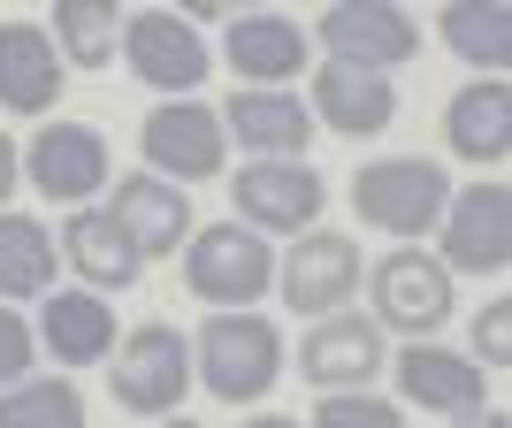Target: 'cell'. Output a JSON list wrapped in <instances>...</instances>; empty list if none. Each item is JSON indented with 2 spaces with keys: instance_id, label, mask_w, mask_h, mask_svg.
<instances>
[{
  "instance_id": "1",
  "label": "cell",
  "mask_w": 512,
  "mask_h": 428,
  "mask_svg": "<svg viewBox=\"0 0 512 428\" xmlns=\"http://www.w3.org/2000/svg\"><path fill=\"white\" fill-rule=\"evenodd\" d=\"M283 375V337L268 314H207L192 344V383H207L222 406H253Z\"/></svg>"
},
{
  "instance_id": "2",
  "label": "cell",
  "mask_w": 512,
  "mask_h": 428,
  "mask_svg": "<svg viewBox=\"0 0 512 428\" xmlns=\"http://www.w3.org/2000/svg\"><path fill=\"white\" fill-rule=\"evenodd\" d=\"M184 283H192V299L222 306V314H245L260 291H276V245L260 230H245V222H207V230H192Z\"/></svg>"
},
{
  "instance_id": "3",
  "label": "cell",
  "mask_w": 512,
  "mask_h": 428,
  "mask_svg": "<svg viewBox=\"0 0 512 428\" xmlns=\"http://www.w3.org/2000/svg\"><path fill=\"white\" fill-rule=\"evenodd\" d=\"M352 207H360L367 230L390 237H428L451 207V176L436 161H367L352 176Z\"/></svg>"
},
{
  "instance_id": "4",
  "label": "cell",
  "mask_w": 512,
  "mask_h": 428,
  "mask_svg": "<svg viewBox=\"0 0 512 428\" xmlns=\"http://www.w3.org/2000/svg\"><path fill=\"white\" fill-rule=\"evenodd\" d=\"M314 39L329 46V62L375 69V77H390V69H406L421 54V31H413V16L398 0H329Z\"/></svg>"
},
{
  "instance_id": "5",
  "label": "cell",
  "mask_w": 512,
  "mask_h": 428,
  "mask_svg": "<svg viewBox=\"0 0 512 428\" xmlns=\"http://www.w3.org/2000/svg\"><path fill=\"white\" fill-rule=\"evenodd\" d=\"M107 390H115V406L123 413H176L184 406V390H192V344L176 337L169 321H146V329H130L123 344H115V375H107Z\"/></svg>"
},
{
  "instance_id": "6",
  "label": "cell",
  "mask_w": 512,
  "mask_h": 428,
  "mask_svg": "<svg viewBox=\"0 0 512 428\" xmlns=\"http://www.w3.org/2000/svg\"><path fill=\"white\" fill-rule=\"evenodd\" d=\"M138 146H146V161H153L161 184H207V176H222L230 138H222V115H214V107L161 100L146 115V130H138Z\"/></svg>"
},
{
  "instance_id": "7",
  "label": "cell",
  "mask_w": 512,
  "mask_h": 428,
  "mask_svg": "<svg viewBox=\"0 0 512 428\" xmlns=\"http://www.w3.org/2000/svg\"><path fill=\"white\" fill-rule=\"evenodd\" d=\"M375 321H390V329H406L413 344H428L451 321V268L436 253H421V245L383 253L375 260Z\"/></svg>"
},
{
  "instance_id": "8",
  "label": "cell",
  "mask_w": 512,
  "mask_h": 428,
  "mask_svg": "<svg viewBox=\"0 0 512 428\" xmlns=\"http://www.w3.org/2000/svg\"><path fill=\"white\" fill-rule=\"evenodd\" d=\"M436 230H444V268L451 276H505V260H512V192L505 184L451 192Z\"/></svg>"
},
{
  "instance_id": "9",
  "label": "cell",
  "mask_w": 512,
  "mask_h": 428,
  "mask_svg": "<svg viewBox=\"0 0 512 428\" xmlns=\"http://www.w3.org/2000/svg\"><path fill=\"white\" fill-rule=\"evenodd\" d=\"M276 291L291 314H337L360 291V245L337 230H306L291 253L276 260Z\"/></svg>"
},
{
  "instance_id": "10",
  "label": "cell",
  "mask_w": 512,
  "mask_h": 428,
  "mask_svg": "<svg viewBox=\"0 0 512 428\" xmlns=\"http://www.w3.org/2000/svg\"><path fill=\"white\" fill-rule=\"evenodd\" d=\"M123 62L153 92H192L207 77V39L169 8H138V16H123Z\"/></svg>"
},
{
  "instance_id": "11",
  "label": "cell",
  "mask_w": 512,
  "mask_h": 428,
  "mask_svg": "<svg viewBox=\"0 0 512 428\" xmlns=\"http://www.w3.org/2000/svg\"><path fill=\"white\" fill-rule=\"evenodd\" d=\"M230 199H237V214H245V230H314L329 184H321L306 161H245Z\"/></svg>"
},
{
  "instance_id": "12",
  "label": "cell",
  "mask_w": 512,
  "mask_h": 428,
  "mask_svg": "<svg viewBox=\"0 0 512 428\" xmlns=\"http://www.w3.org/2000/svg\"><path fill=\"white\" fill-rule=\"evenodd\" d=\"M383 375V329L367 314H321L314 337L299 344V383H314L321 398L329 390H367Z\"/></svg>"
},
{
  "instance_id": "13",
  "label": "cell",
  "mask_w": 512,
  "mask_h": 428,
  "mask_svg": "<svg viewBox=\"0 0 512 428\" xmlns=\"http://www.w3.org/2000/svg\"><path fill=\"white\" fill-rule=\"evenodd\" d=\"M222 138H237V146L253 153V161H306V146H314V115H306L299 92H230V107H222Z\"/></svg>"
},
{
  "instance_id": "14",
  "label": "cell",
  "mask_w": 512,
  "mask_h": 428,
  "mask_svg": "<svg viewBox=\"0 0 512 428\" xmlns=\"http://www.w3.org/2000/svg\"><path fill=\"white\" fill-rule=\"evenodd\" d=\"M23 169H31V184H39L46 199L77 207V199L107 192V138H100L92 123H54V130H39V138H31Z\"/></svg>"
},
{
  "instance_id": "15",
  "label": "cell",
  "mask_w": 512,
  "mask_h": 428,
  "mask_svg": "<svg viewBox=\"0 0 512 428\" xmlns=\"http://www.w3.org/2000/svg\"><path fill=\"white\" fill-rule=\"evenodd\" d=\"M107 222L130 237V253L153 260V253H176L184 237H192V192H176V184H161V176H123L115 184V199H107Z\"/></svg>"
},
{
  "instance_id": "16",
  "label": "cell",
  "mask_w": 512,
  "mask_h": 428,
  "mask_svg": "<svg viewBox=\"0 0 512 428\" xmlns=\"http://www.w3.org/2000/svg\"><path fill=\"white\" fill-rule=\"evenodd\" d=\"M62 85H69V62H62V46H54V31L0 23V107L8 115H46V107L62 100Z\"/></svg>"
},
{
  "instance_id": "17",
  "label": "cell",
  "mask_w": 512,
  "mask_h": 428,
  "mask_svg": "<svg viewBox=\"0 0 512 428\" xmlns=\"http://www.w3.org/2000/svg\"><path fill=\"white\" fill-rule=\"evenodd\" d=\"M306 115H314V123H329V130H344V138H383V130L398 123V85H390V77H375V69L321 62Z\"/></svg>"
},
{
  "instance_id": "18",
  "label": "cell",
  "mask_w": 512,
  "mask_h": 428,
  "mask_svg": "<svg viewBox=\"0 0 512 428\" xmlns=\"http://www.w3.org/2000/svg\"><path fill=\"white\" fill-rule=\"evenodd\" d=\"M398 390H406V406H421V413H482L490 406V375L474 360H459V352H444V344H406L398 352Z\"/></svg>"
},
{
  "instance_id": "19",
  "label": "cell",
  "mask_w": 512,
  "mask_h": 428,
  "mask_svg": "<svg viewBox=\"0 0 512 428\" xmlns=\"http://www.w3.org/2000/svg\"><path fill=\"white\" fill-rule=\"evenodd\" d=\"M222 62L237 77H253V92H276L283 77H299L306 69V31L276 8H253V16L230 23V39H222Z\"/></svg>"
},
{
  "instance_id": "20",
  "label": "cell",
  "mask_w": 512,
  "mask_h": 428,
  "mask_svg": "<svg viewBox=\"0 0 512 428\" xmlns=\"http://www.w3.org/2000/svg\"><path fill=\"white\" fill-rule=\"evenodd\" d=\"M444 138H451L459 161L497 169V161L512 153V85L505 77H474V85L444 107Z\"/></svg>"
},
{
  "instance_id": "21",
  "label": "cell",
  "mask_w": 512,
  "mask_h": 428,
  "mask_svg": "<svg viewBox=\"0 0 512 428\" xmlns=\"http://www.w3.org/2000/svg\"><path fill=\"white\" fill-rule=\"evenodd\" d=\"M39 344L62 367H92L115 352V314L100 291H46L39 299Z\"/></svg>"
},
{
  "instance_id": "22",
  "label": "cell",
  "mask_w": 512,
  "mask_h": 428,
  "mask_svg": "<svg viewBox=\"0 0 512 428\" xmlns=\"http://www.w3.org/2000/svg\"><path fill=\"white\" fill-rule=\"evenodd\" d=\"M54 245H62V260L92 283V291H130V283H138V268H146V260L130 253V237L107 222V207H77V214L62 222V237H54Z\"/></svg>"
},
{
  "instance_id": "23",
  "label": "cell",
  "mask_w": 512,
  "mask_h": 428,
  "mask_svg": "<svg viewBox=\"0 0 512 428\" xmlns=\"http://www.w3.org/2000/svg\"><path fill=\"white\" fill-rule=\"evenodd\" d=\"M54 260H62V245H54L31 214H0V306L8 299H46V291H54Z\"/></svg>"
},
{
  "instance_id": "24",
  "label": "cell",
  "mask_w": 512,
  "mask_h": 428,
  "mask_svg": "<svg viewBox=\"0 0 512 428\" xmlns=\"http://www.w3.org/2000/svg\"><path fill=\"white\" fill-rule=\"evenodd\" d=\"M436 31H444V46L459 62H474V69H505L512 62V8L505 0H451L444 16H436Z\"/></svg>"
},
{
  "instance_id": "25",
  "label": "cell",
  "mask_w": 512,
  "mask_h": 428,
  "mask_svg": "<svg viewBox=\"0 0 512 428\" xmlns=\"http://www.w3.org/2000/svg\"><path fill=\"white\" fill-rule=\"evenodd\" d=\"M115 39H123L115 0H62V8H54V46H62L69 69H107Z\"/></svg>"
},
{
  "instance_id": "26",
  "label": "cell",
  "mask_w": 512,
  "mask_h": 428,
  "mask_svg": "<svg viewBox=\"0 0 512 428\" xmlns=\"http://www.w3.org/2000/svg\"><path fill=\"white\" fill-rule=\"evenodd\" d=\"M0 428H85V398L62 375H39V383H8L0 390Z\"/></svg>"
},
{
  "instance_id": "27",
  "label": "cell",
  "mask_w": 512,
  "mask_h": 428,
  "mask_svg": "<svg viewBox=\"0 0 512 428\" xmlns=\"http://www.w3.org/2000/svg\"><path fill=\"white\" fill-rule=\"evenodd\" d=\"M314 428H406V413L375 390H329L314 406Z\"/></svg>"
},
{
  "instance_id": "28",
  "label": "cell",
  "mask_w": 512,
  "mask_h": 428,
  "mask_svg": "<svg viewBox=\"0 0 512 428\" xmlns=\"http://www.w3.org/2000/svg\"><path fill=\"white\" fill-rule=\"evenodd\" d=\"M31 352H39V337H31V321H23V314H8V306H0V390H8V383H23V375H31Z\"/></svg>"
},
{
  "instance_id": "29",
  "label": "cell",
  "mask_w": 512,
  "mask_h": 428,
  "mask_svg": "<svg viewBox=\"0 0 512 428\" xmlns=\"http://www.w3.org/2000/svg\"><path fill=\"white\" fill-rule=\"evenodd\" d=\"M474 352H482L490 367H505V360H512V306H505V299L474 314Z\"/></svg>"
},
{
  "instance_id": "30",
  "label": "cell",
  "mask_w": 512,
  "mask_h": 428,
  "mask_svg": "<svg viewBox=\"0 0 512 428\" xmlns=\"http://www.w3.org/2000/svg\"><path fill=\"white\" fill-rule=\"evenodd\" d=\"M16 176H23V153H16V138L0 130V207H8V192H16Z\"/></svg>"
},
{
  "instance_id": "31",
  "label": "cell",
  "mask_w": 512,
  "mask_h": 428,
  "mask_svg": "<svg viewBox=\"0 0 512 428\" xmlns=\"http://www.w3.org/2000/svg\"><path fill=\"white\" fill-rule=\"evenodd\" d=\"M459 428H512V421L497 406H482V413H459Z\"/></svg>"
},
{
  "instance_id": "32",
  "label": "cell",
  "mask_w": 512,
  "mask_h": 428,
  "mask_svg": "<svg viewBox=\"0 0 512 428\" xmlns=\"http://www.w3.org/2000/svg\"><path fill=\"white\" fill-rule=\"evenodd\" d=\"M245 428H299V421H283V413H260V421H245Z\"/></svg>"
},
{
  "instance_id": "33",
  "label": "cell",
  "mask_w": 512,
  "mask_h": 428,
  "mask_svg": "<svg viewBox=\"0 0 512 428\" xmlns=\"http://www.w3.org/2000/svg\"><path fill=\"white\" fill-rule=\"evenodd\" d=\"M161 428H199V421H184V413H169V421H161Z\"/></svg>"
}]
</instances>
